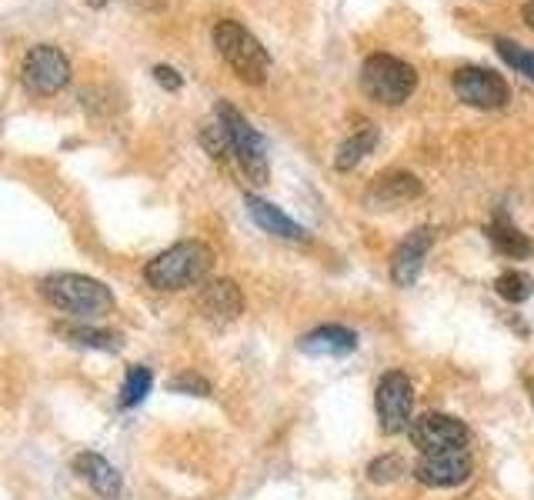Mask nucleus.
I'll use <instances>...</instances> for the list:
<instances>
[{"instance_id":"nucleus-6","label":"nucleus","mask_w":534,"mask_h":500,"mask_svg":"<svg viewBox=\"0 0 534 500\" xmlns=\"http://www.w3.org/2000/svg\"><path fill=\"white\" fill-rule=\"evenodd\" d=\"M21 77H24V87L31 90V94L51 97L61 87H67V80H71V60H67V54L61 47L37 44L24 54Z\"/></svg>"},{"instance_id":"nucleus-2","label":"nucleus","mask_w":534,"mask_h":500,"mask_svg":"<svg viewBox=\"0 0 534 500\" xmlns=\"http://www.w3.org/2000/svg\"><path fill=\"white\" fill-rule=\"evenodd\" d=\"M41 297L61 314L71 317H104L114 310L111 287L84 274H54L41 284Z\"/></svg>"},{"instance_id":"nucleus-25","label":"nucleus","mask_w":534,"mask_h":500,"mask_svg":"<svg viewBox=\"0 0 534 500\" xmlns=\"http://www.w3.org/2000/svg\"><path fill=\"white\" fill-rule=\"evenodd\" d=\"M201 144L207 147V154L217 157V160L231 154V144H227V134L221 130V124H217V120H214V124H204V127H201Z\"/></svg>"},{"instance_id":"nucleus-28","label":"nucleus","mask_w":534,"mask_h":500,"mask_svg":"<svg viewBox=\"0 0 534 500\" xmlns=\"http://www.w3.org/2000/svg\"><path fill=\"white\" fill-rule=\"evenodd\" d=\"M524 390H528V397H531V407H534V377H524Z\"/></svg>"},{"instance_id":"nucleus-8","label":"nucleus","mask_w":534,"mask_h":500,"mask_svg":"<svg viewBox=\"0 0 534 500\" xmlns=\"http://www.w3.org/2000/svg\"><path fill=\"white\" fill-rule=\"evenodd\" d=\"M451 87H454V94H458V100L478 110H498L508 104V97H511L508 80L488 67H461L458 74L451 77Z\"/></svg>"},{"instance_id":"nucleus-16","label":"nucleus","mask_w":534,"mask_h":500,"mask_svg":"<svg viewBox=\"0 0 534 500\" xmlns=\"http://www.w3.org/2000/svg\"><path fill=\"white\" fill-rule=\"evenodd\" d=\"M74 470L104 500H117V497H121V474H117L114 464H107L101 454H91V450H87V454H77L74 457Z\"/></svg>"},{"instance_id":"nucleus-13","label":"nucleus","mask_w":534,"mask_h":500,"mask_svg":"<svg viewBox=\"0 0 534 500\" xmlns=\"http://www.w3.org/2000/svg\"><path fill=\"white\" fill-rule=\"evenodd\" d=\"M424 184L411 170H384V174L374 177V184L368 187V204L371 207H398L408 204V200L421 197Z\"/></svg>"},{"instance_id":"nucleus-7","label":"nucleus","mask_w":534,"mask_h":500,"mask_svg":"<svg viewBox=\"0 0 534 500\" xmlns=\"http://www.w3.org/2000/svg\"><path fill=\"white\" fill-rule=\"evenodd\" d=\"M374 410H378V420H381L384 434H401V430H408L411 414H414L411 377L401 374V370L384 374L378 390H374Z\"/></svg>"},{"instance_id":"nucleus-4","label":"nucleus","mask_w":534,"mask_h":500,"mask_svg":"<svg viewBox=\"0 0 534 500\" xmlns=\"http://www.w3.org/2000/svg\"><path fill=\"white\" fill-rule=\"evenodd\" d=\"M418 87V70L394 54H371L361 64V90L374 104L398 107Z\"/></svg>"},{"instance_id":"nucleus-29","label":"nucleus","mask_w":534,"mask_h":500,"mask_svg":"<svg viewBox=\"0 0 534 500\" xmlns=\"http://www.w3.org/2000/svg\"><path fill=\"white\" fill-rule=\"evenodd\" d=\"M91 4H94V7H101V4H104V0H91Z\"/></svg>"},{"instance_id":"nucleus-5","label":"nucleus","mask_w":534,"mask_h":500,"mask_svg":"<svg viewBox=\"0 0 534 500\" xmlns=\"http://www.w3.org/2000/svg\"><path fill=\"white\" fill-rule=\"evenodd\" d=\"M214 120L221 124V130L227 134L231 154L237 157V164H241L247 180H251V184H267V174H271V167H267L264 140L251 127V120H247L234 104H227V100H221V104L214 107Z\"/></svg>"},{"instance_id":"nucleus-12","label":"nucleus","mask_w":534,"mask_h":500,"mask_svg":"<svg viewBox=\"0 0 534 500\" xmlns=\"http://www.w3.org/2000/svg\"><path fill=\"white\" fill-rule=\"evenodd\" d=\"M197 307H201V314L207 320H214V324H231V320L241 317L244 294L234 280L221 277V280H211V284L201 287V294H197Z\"/></svg>"},{"instance_id":"nucleus-15","label":"nucleus","mask_w":534,"mask_h":500,"mask_svg":"<svg viewBox=\"0 0 534 500\" xmlns=\"http://www.w3.org/2000/svg\"><path fill=\"white\" fill-rule=\"evenodd\" d=\"M298 347L311 357H344L351 350H358V334L338 324H324L311 330V334H304Z\"/></svg>"},{"instance_id":"nucleus-23","label":"nucleus","mask_w":534,"mask_h":500,"mask_svg":"<svg viewBox=\"0 0 534 500\" xmlns=\"http://www.w3.org/2000/svg\"><path fill=\"white\" fill-rule=\"evenodd\" d=\"M401 474H404V460L398 454L374 457L368 464V480H371V484H394Z\"/></svg>"},{"instance_id":"nucleus-11","label":"nucleus","mask_w":534,"mask_h":500,"mask_svg":"<svg viewBox=\"0 0 534 500\" xmlns=\"http://www.w3.org/2000/svg\"><path fill=\"white\" fill-rule=\"evenodd\" d=\"M431 244H434L431 227H418V230H411V234L404 237L398 247H394V254H391V280H394V284H398V287L418 284Z\"/></svg>"},{"instance_id":"nucleus-9","label":"nucleus","mask_w":534,"mask_h":500,"mask_svg":"<svg viewBox=\"0 0 534 500\" xmlns=\"http://www.w3.org/2000/svg\"><path fill=\"white\" fill-rule=\"evenodd\" d=\"M408 437L421 454H434V450H451V447L468 444V427H464V420H458V417L434 414L431 410V414L411 417Z\"/></svg>"},{"instance_id":"nucleus-22","label":"nucleus","mask_w":534,"mask_h":500,"mask_svg":"<svg viewBox=\"0 0 534 500\" xmlns=\"http://www.w3.org/2000/svg\"><path fill=\"white\" fill-rule=\"evenodd\" d=\"M494 47H498L504 64H508L511 70H518L521 77H528L534 84V50H524L521 44H514L511 37H498L494 40Z\"/></svg>"},{"instance_id":"nucleus-10","label":"nucleus","mask_w":534,"mask_h":500,"mask_svg":"<svg viewBox=\"0 0 534 500\" xmlns=\"http://www.w3.org/2000/svg\"><path fill=\"white\" fill-rule=\"evenodd\" d=\"M474 460L468 447H451V450H434V454H424L414 467V477L421 480L424 487H458L471 477Z\"/></svg>"},{"instance_id":"nucleus-17","label":"nucleus","mask_w":534,"mask_h":500,"mask_svg":"<svg viewBox=\"0 0 534 500\" xmlns=\"http://www.w3.org/2000/svg\"><path fill=\"white\" fill-rule=\"evenodd\" d=\"M488 240L501 250L504 257H528V254H534L531 237H524L521 230L508 220V214L494 217V224L488 227Z\"/></svg>"},{"instance_id":"nucleus-20","label":"nucleus","mask_w":534,"mask_h":500,"mask_svg":"<svg viewBox=\"0 0 534 500\" xmlns=\"http://www.w3.org/2000/svg\"><path fill=\"white\" fill-rule=\"evenodd\" d=\"M494 290L498 297H504L508 304H524L534 294V277L524 274V270H504V274L494 280Z\"/></svg>"},{"instance_id":"nucleus-24","label":"nucleus","mask_w":534,"mask_h":500,"mask_svg":"<svg viewBox=\"0 0 534 500\" xmlns=\"http://www.w3.org/2000/svg\"><path fill=\"white\" fill-rule=\"evenodd\" d=\"M171 390L174 394H191V397H211V380L194 374V370H184V374H177L171 380Z\"/></svg>"},{"instance_id":"nucleus-21","label":"nucleus","mask_w":534,"mask_h":500,"mask_svg":"<svg viewBox=\"0 0 534 500\" xmlns=\"http://www.w3.org/2000/svg\"><path fill=\"white\" fill-rule=\"evenodd\" d=\"M151 384H154V374L141 364L127 367V377H124V387H121V407H137L141 400L151 394Z\"/></svg>"},{"instance_id":"nucleus-1","label":"nucleus","mask_w":534,"mask_h":500,"mask_svg":"<svg viewBox=\"0 0 534 500\" xmlns=\"http://www.w3.org/2000/svg\"><path fill=\"white\" fill-rule=\"evenodd\" d=\"M214 267V250L204 240H181L167 247L144 267V280L154 290H184L201 284L207 270Z\"/></svg>"},{"instance_id":"nucleus-27","label":"nucleus","mask_w":534,"mask_h":500,"mask_svg":"<svg viewBox=\"0 0 534 500\" xmlns=\"http://www.w3.org/2000/svg\"><path fill=\"white\" fill-rule=\"evenodd\" d=\"M524 20H528V27L534 30V0H528V4H524Z\"/></svg>"},{"instance_id":"nucleus-18","label":"nucleus","mask_w":534,"mask_h":500,"mask_svg":"<svg viewBox=\"0 0 534 500\" xmlns=\"http://www.w3.org/2000/svg\"><path fill=\"white\" fill-rule=\"evenodd\" d=\"M374 144H378V127L364 124L361 130H354V134L338 147V154H334V167H338V170H354L364 157L371 154Z\"/></svg>"},{"instance_id":"nucleus-3","label":"nucleus","mask_w":534,"mask_h":500,"mask_svg":"<svg viewBox=\"0 0 534 500\" xmlns=\"http://www.w3.org/2000/svg\"><path fill=\"white\" fill-rule=\"evenodd\" d=\"M214 47L227 64L234 67V74L244 84H264L267 70H271V54L264 50V44L257 40L251 30L237 20H217L214 24Z\"/></svg>"},{"instance_id":"nucleus-19","label":"nucleus","mask_w":534,"mask_h":500,"mask_svg":"<svg viewBox=\"0 0 534 500\" xmlns=\"http://www.w3.org/2000/svg\"><path fill=\"white\" fill-rule=\"evenodd\" d=\"M67 344L74 347H87V350H121V337L111 334V330H97L87 324H57L54 327Z\"/></svg>"},{"instance_id":"nucleus-14","label":"nucleus","mask_w":534,"mask_h":500,"mask_svg":"<svg viewBox=\"0 0 534 500\" xmlns=\"http://www.w3.org/2000/svg\"><path fill=\"white\" fill-rule=\"evenodd\" d=\"M244 207H247V214L254 217V224L261 227V230H267V234H274V237H281V240H308V230H304L298 220H291L281 207L267 204L264 197L247 194L244 197Z\"/></svg>"},{"instance_id":"nucleus-26","label":"nucleus","mask_w":534,"mask_h":500,"mask_svg":"<svg viewBox=\"0 0 534 500\" xmlns=\"http://www.w3.org/2000/svg\"><path fill=\"white\" fill-rule=\"evenodd\" d=\"M154 80H157L161 87H167V90H181V84H184L181 74H177L174 67H167V64H157V67H154Z\"/></svg>"}]
</instances>
